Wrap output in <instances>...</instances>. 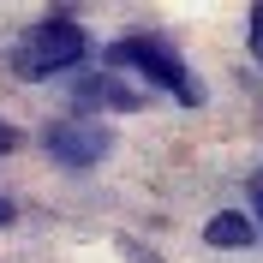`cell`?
Here are the masks:
<instances>
[{
  "label": "cell",
  "mask_w": 263,
  "mask_h": 263,
  "mask_svg": "<svg viewBox=\"0 0 263 263\" xmlns=\"http://www.w3.org/2000/svg\"><path fill=\"white\" fill-rule=\"evenodd\" d=\"M108 72H138V78H149L156 90H167V96H180L185 108H197L203 102V84L192 78V66L174 54V42L156 30H126L120 42H108Z\"/></svg>",
  "instance_id": "cell-1"
},
{
  "label": "cell",
  "mask_w": 263,
  "mask_h": 263,
  "mask_svg": "<svg viewBox=\"0 0 263 263\" xmlns=\"http://www.w3.org/2000/svg\"><path fill=\"white\" fill-rule=\"evenodd\" d=\"M90 54V30L72 24V18H42L18 36L12 48V72L18 78H54V72H72V66Z\"/></svg>",
  "instance_id": "cell-2"
},
{
  "label": "cell",
  "mask_w": 263,
  "mask_h": 263,
  "mask_svg": "<svg viewBox=\"0 0 263 263\" xmlns=\"http://www.w3.org/2000/svg\"><path fill=\"white\" fill-rule=\"evenodd\" d=\"M42 144H48V156L60 167H96V162H108V149H114V132L108 126H90V120H60V126H48L42 132Z\"/></svg>",
  "instance_id": "cell-3"
},
{
  "label": "cell",
  "mask_w": 263,
  "mask_h": 263,
  "mask_svg": "<svg viewBox=\"0 0 263 263\" xmlns=\"http://www.w3.org/2000/svg\"><path fill=\"white\" fill-rule=\"evenodd\" d=\"M72 102H78V108H114V114H132V108H144V90H132L126 78L102 72V78H78V84H72Z\"/></svg>",
  "instance_id": "cell-4"
},
{
  "label": "cell",
  "mask_w": 263,
  "mask_h": 263,
  "mask_svg": "<svg viewBox=\"0 0 263 263\" xmlns=\"http://www.w3.org/2000/svg\"><path fill=\"white\" fill-rule=\"evenodd\" d=\"M203 239H210V246H221V251H246V246H257V228H251L239 210H221V215H210V221H203Z\"/></svg>",
  "instance_id": "cell-5"
},
{
  "label": "cell",
  "mask_w": 263,
  "mask_h": 263,
  "mask_svg": "<svg viewBox=\"0 0 263 263\" xmlns=\"http://www.w3.org/2000/svg\"><path fill=\"white\" fill-rule=\"evenodd\" d=\"M251 60H263V0L251 6Z\"/></svg>",
  "instance_id": "cell-6"
},
{
  "label": "cell",
  "mask_w": 263,
  "mask_h": 263,
  "mask_svg": "<svg viewBox=\"0 0 263 263\" xmlns=\"http://www.w3.org/2000/svg\"><path fill=\"white\" fill-rule=\"evenodd\" d=\"M251 203H257V239H263V174L251 180Z\"/></svg>",
  "instance_id": "cell-7"
},
{
  "label": "cell",
  "mask_w": 263,
  "mask_h": 263,
  "mask_svg": "<svg viewBox=\"0 0 263 263\" xmlns=\"http://www.w3.org/2000/svg\"><path fill=\"white\" fill-rule=\"evenodd\" d=\"M12 149H18V132L6 126V120H0V156H12Z\"/></svg>",
  "instance_id": "cell-8"
},
{
  "label": "cell",
  "mask_w": 263,
  "mask_h": 263,
  "mask_svg": "<svg viewBox=\"0 0 263 263\" xmlns=\"http://www.w3.org/2000/svg\"><path fill=\"white\" fill-rule=\"evenodd\" d=\"M12 221H18V210H12V203H6V197H0V233L12 228Z\"/></svg>",
  "instance_id": "cell-9"
}]
</instances>
